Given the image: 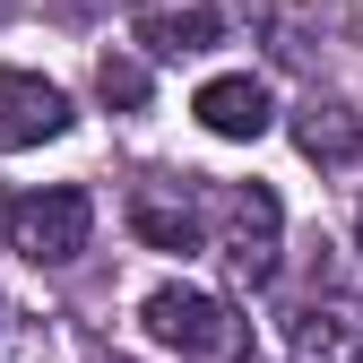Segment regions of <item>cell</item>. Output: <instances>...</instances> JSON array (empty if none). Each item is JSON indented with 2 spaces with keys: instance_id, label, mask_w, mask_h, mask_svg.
<instances>
[{
  "instance_id": "1",
  "label": "cell",
  "mask_w": 363,
  "mask_h": 363,
  "mask_svg": "<svg viewBox=\"0 0 363 363\" xmlns=\"http://www.w3.org/2000/svg\"><path fill=\"white\" fill-rule=\"evenodd\" d=\"M139 329L164 354H182V363H242V346H251V329L216 294H199V286H156L139 303Z\"/></svg>"
},
{
  "instance_id": "2",
  "label": "cell",
  "mask_w": 363,
  "mask_h": 363,
  "mask_svg": "<svg viewBox=\"0 0 363 363\" xmlns=\"http://www.w3.org/2000/svg\"><path fill=\"white\" fill-rule=\"evenodd\" d=\"M86 234H96V199L69 191V182L9 199V251L35 259V268H69V259L86 251Z\"/></svg>"
},
{
  "instance_id": "3",
  "label": "cell",
  "mask_w": 363,
  "mask_h": 363,
  "mask_svg": "<svg viewBox=\"0 0 363 363\" xmlns=\"http://www.w3.org/2000/svg\"><path fill=\"white\" fill-rule=\"evenodd\" d=\"M277 242H286L277 191H268V182H234V191H225V234H216L225 268H234L242 286H268L277 277Z\"/></svg>"
},
{
  "instance_id": "4",
  "label": "cell",
  "mask_w": 363,
  "mask_h": 363,
  "mask_svg": "<svg viewBox=\"0 0 363 363\" xmlns=\"http://www.w3.org/2000/svg\"><path fill=\"white\" fill-rule=\"evenodd\" d=\"M69 130V96L52 78H35V69H0V147H43V139H61Z\"/></svg>"
},
{
  "instance_id": "5",
  "label": "cell",
  "mask_w": 363,
  "mask_h": 363,
  "mask_svg": "<svg viewBox=\"0 0 363 363\" xmlns=\"http://www.w3.org/2000/svg\"><path fill=\"white\" fill-rule=\"evenodd\" d=\"M286 354L294 363H363V294H320L294 311L286 329Z\"/></svg>"
},
{
  "instance_id": "6",
  "label": "cell",
  "mask_w": 363,
  "mask_h": 363,
  "mask_svg": "<svg viewBox=\"0 0 363 363\" xmlns=\"http://www.w3.org/2000/svg\"><path fill=\"white\" fill-rule=\"evenodd\" d=\"M234 35V9H216V0H164V9H139V43L156 61H199L216 43Z\"/></svg>"
},
{
  "instance_id": "7",
  "label": "cell",
  "mask_w": 363,
  "mask_h": 363,
  "mask_svg": "<svg viewBox=\"0 0 363 363\" xmlns=\"http://www.w3.org/2000/svg\"><path fill=\"white\" fill-rule=\"evenodd\" d=\"M130 234L147 251H199L208 225H199V199H191V173L182 182H139L130 191Z\"/></svg>"
},
{
  "instance_id": "8",
  "label": "cell",
  "mask_w": 363,
  "mask_h": 363,
  "mask_svg": "<svg viewBox=\"0 0 363 363\" xmlns=\"http://www.w3.org/2000/svg\"><path fill=\"white\" fill-rule=\"evenodd\" d=\"M191 113H199V130H216V139H259V130L277 121V104H268V86H259L251 69H234V78H208Z\"/></svg>"
},
{
  "instance_id": "9",
  "label": "cell",
  "mask_w": 363,
  "mask_h": 363,
  "mask_svg": "<svg viewBox=\"0 0 363 363\" xmlns=\"http://www.w3.org/2000/svg\"><path fill=\"white\" fill-rule=\"evenodd\" d=\"M294 147H303L311 164H354L363 121H354L337 96H303V104H294Z\"/></svg>"
},
{
  "instance_id": "10",
  "label": "cell",
  "mask_w": 363,
  "mask_h": 363,
  "mask_svg": "<svg viewBox=\"0 0 363 363\" xmlns=\"http://www.w3.org/2000/svg\"><path fill=\"white\" fill-rule=\"evenodd\" d=\"M96 96H104L113 113H139V104H147V61L104 52V61H96Z\"/></svg>"
},
{
  "instance_id": "11",
  "label": "cell",
  "mask_w": 363,
  "mask_h": 363,
  "mask_svg": "<svg viewBox=\"0 0 363 363\" xmlns=\"http://www.w3.org/2000/svg\"><path fill=\"white\" fill-rule=\"evenodd\" d=\"M354 242H363V208H354Z\"/></svg>"
},
{
  "instance_id": "12",
  "label": "cell",
  "mask_w": 363,
  "mask_h": 363,
  "mask_svg": "<svg viewBox=\"0 0 363 363\" xmlns=\"http://www.w3.org/2000/svg\"><path fill=\"white\" fill-rule=\"evenodd\" d=\"M0 320H9V303H0Z\"/></svg>"
}]
</instances>
